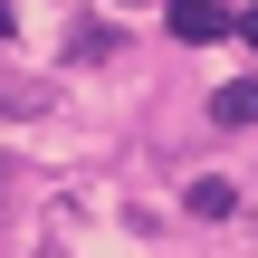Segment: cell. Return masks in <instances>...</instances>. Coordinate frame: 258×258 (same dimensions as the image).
Wrapping results in <instances>:
<instances>
[{"instance_id":"obj_1","label":"cell","mask_w":258,"mask_h":258,"mask_svg":"<svg viewBox=\"0 0 258 258\" xmlns=\"http://www.w3.org/2000/svg\"><path fill=\"white\" fill-rule=\"evenodd\" d=\"M163 29H172L182 48H211V38L230 29V10H220V0H172V10H163Z\"/></svg>"},{"instance_id":"obj_2","label":"cell","mask_w":258,"mask_h":258,"mask_svg":"<svg viewBox=\"0 0 258 258\" xmlns=\"http://www.w3.org/2000/svg\"><path fill=\"white\" fill-rule=\"evenodd\" d=\"M115 48H124V38H115L105 19H77V29H67V57H77V67H105Z\"/></svg>"},{"instance_id":"obj_3","label":"cell","mask_w":258,"mask_h":258,"mask_svg":"<svg viewBox=\"0 0 258 258\" xmlns=\"http://www.w3.org/2000/svg\"><path fill=\"white\" fill-rule=\"evenodd\" d=\"M211 124H258V77H230L211 96Z\"/></svg>"},{"instance_id":"obj_4","label":"cell","mask_w":258,"mask_h":258,"mask_svg":"<svg viewBox=\"0 0 258 258\" xmlns=\"http://www.w3.org/2000/svg\"><path fill=\"white\" fill-rule=\"evenodd\" d=\"M182 211H201V220H230V211H239V191H230L220 172H201V182L182 191Z\"/></svg>"},{"instance_id":"obj_5","label":"cell","mask_w":258,"mask_h":258,"mask_svg":"<svg viewBox=\"0 0 258 258\" xmlns=\"http://www.w3.org/2000/svg\"><path fill=\"white\" fill-rule=\"evenodd\" d=\"M230 29H239V38H249V48H258V10H239V19H230Z\"/></svg>"},{"instance_id":"obj_6","label":"cell","mask_w":258,"mask_h":258,"mask_svg":"<svg viewBox=\"0 0 258 258\" xmlns=\"http://www.w3.org/2000/svg\"><path fill=\"white\" fill-rule=\"evenodd\" d=\"M124 10H134V0H124Z\"/></svg>"}]
</instances>
